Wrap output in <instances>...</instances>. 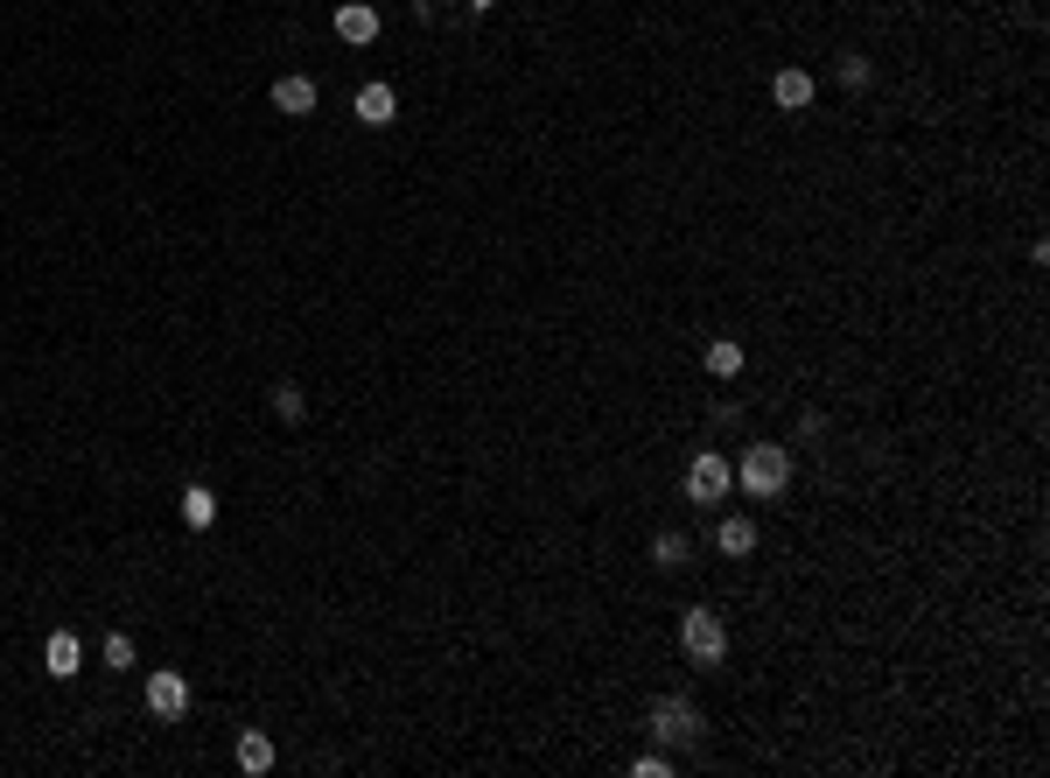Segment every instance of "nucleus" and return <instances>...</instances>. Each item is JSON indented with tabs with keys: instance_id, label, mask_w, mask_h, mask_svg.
Wrapping results in <instances>:
<instances>
[{
	"instance_id": "nucleus-1",
	"label": "nucleus",
	"mask_w": 1050,
	"mask_h": 778,
	"mask_svg": "<svg viewBox=\"0 0 1050 778\" xmlns=\"http://www.w3.org/2000/svg\"><path fill=\"white\" fill-rule=\"evenodd\" d=\"M736 484L750 491V498H785V484H792V449H785V442H750V449H742V463H736Z\"/></svg>"
},
{
	"instance_id": "nucleus-2",
	"label": "nucleus",
	"mask_w": 1050,
	"mask_h": 778,
	"mask_svg": "<svg viewBox=\"0 0 1050 778\" xmlns=\"http://www.w3.org/2000/svg\"><path fill=\"white\" fill-rule=\"evenodd\" d=\"M644 730H652L665 750H686V744H700V730H708V723H700V709L686 694H659L652 709H644Z\"/></svg>"
},
{
	"instance_id": "nucleus-3",
	"label": "nucleus",
	"mask_w": 1050,
	"mask_h": 778,
	"mask_svg": "<svg viewBox=\"0 0 1050 778\" xmlns=\"http://www.w3.org/2000/svg\"><path fill=\"white\" fill-rule=\"evenodd\" d=\"M679 653L694 659V667H721V659H729V624H721L708 603H694V611L679 617Z\"/></svg>"
},
{
	"instance_id": "nucleus-4",
	"label": "nucleus",
	"mask_w": 1050,
	"mask_h": 778,
	"mask_svg": "<svg viewBox=\"0 0 1050 778\" xmlns=\"http://www.w3.org/2000/svg\"><path fill=\"white\" fill-rule=\"evenodd\" d=\"M729 484H736V470H729L721 449H700V457L686 463V498H694V505H721V498H729Z\"/></svg>"
},
{
	"instance_id": "nucleus-5",
	"label": "nucleus",
	"mask_w": 1050,
	"mask_h": 778,
	"mask_svg": "<svg viewBox=\"0 0 1050 778\" xmlns=\"http://www.w3.org/2000/svg\"><path fill=\"white\" fill-rule=\"evenodd\" d=\"M147 715H162V723H183L189 715V680L183 673H147Z\"/></svg>"
},
{
	"instance_id": "nucleus-6",
	"label": "nucleus",
	"mask_w": 1050,
	"mask_h": 778,
	"mask_svg": "<svg viewBox=\"0 0 1050 778\" xmlns=\"http://www.w3.org/2000/svg\"><path fill=\"white\" fill-rule=\"evenodd\" d=\"M715 555L721 561L756 555V519H750V512H721V519H715Z\"/></svg>"
},
{
	"instance_id": "nucleus-7",
	"label": "nucleus",
	"mask_w": 1050,
	"mask_h": 778,
	"mask_svg": "<svg viewBox=\"0 0 1050 778\" xmlns=\"http://www.w3.org/2000/svg\"><path fill=\"white\" fill-rule=\"evenodd\" d=\"M351 112H357V120H365V127H393V120H399V91H393L386 78H372V85H357Z\"/></svg>"
},
{
	"instance_id": "nucleus-8",
	"label": "nucleus",
	"mask_w": 1050,
	"mask_h": 778,
	"mask_svg": "<svg viewBox=\"0 0 1050 778\" xmlns=\"http://www.w3.org/2000/svg\"><path fill=\"white\" fill-rule=\"evenodd\" d=\"M336 43H351V50L378 43V8H372V0H343V8H336Z\"/></svg>"
},
{
	"instance_id": "nucleus-9",
	"label": "nucleus",
	"mask_w": 1050,
	"mask_h": 778,
	"mask_svg": "<svg viewBox=\"0 0 1050 778\" xmlns=\"http://www.w3.org/2000/svg\"><path fill=\"white\" fill-rule=\"evenodd\" d=\"M316 78H301V70H288V78H274V112H288V120H309L316 112Z\"/></svg>"
},
{
	"instance_id": "nucleus-10",
	"label": "nucleus",
	"mask_w": 1050,
	"mask_h": 778,
	"mask_svg": "<svg viewBox=\"0 0 1050 778\" xmlns=\"http://www.w3.org/2000/svg\"><path fill=\"white\" fill-rule=\"evenodd\" d=\"M43 667H49L56 680H78V667H85V638H78V632H49V638H43Z\"/></svg>"
},
{
	"instance_id": "nucleus-11",
	"label": "nucleus",
	"mask_w": 1050,
	"mask_h": 778,
	"mask_svg": "<svg viewBox=\"0 0 1050 778\" xmlns=\"http://www.w3.org/2000/svg\"><path fill=\"white\" fill-rule=\"evenodd\" d=\"M813 91H819V85H813V70H798V64H792V70H777V78H771V106H777V112H806V106H813Z\"/></svg>"
},
{
	"instance_id": "nucleus-12",
	"label": "nucleus",
	"mask_w": 1050,
	"mask_h": 778,
	"mask_svg": "<svg viewBox=\"0 0 1050 778\" xmlns=\"http://www.w3.org/2000/svg\"><path fill=\"white\" fill-rule=\"evenodd\" d=\"M176 512H183V526H189V534H210V526H218V491H210V484H183Z\"/></svg>"
},
{
	"instance_id": "nucleus-13",
	"label": "nucleus",
	"mask_w": 1050,
	"mask_h": 778,
	"mask_svg": "<svg viewBox=\"0 0 1050 778\" xmlns=\"http://www.w3.org/2000/svg\"><path fill=\"white\" fill-rule=\"evenodd\" d=\"M686 561H694V540H686V534H652V568H665V576H679Z\"/></svg>"
},
{
	"instance_id": "nucleus-14",
	"label": "nucleus",
	"mask_w": 1050,
	"mask_h": 778,
	"mask_svg": "<svg viewBox=\"0 0 1050 778\" xmlns=\"http://www.w3.org/2000/svg\"><path fill=\"white\" fill-rule=\"evenodd\" d=\"M239 771H253V778L274 771V736H266V730H245L239 736Z\"/></svg>"
},
{
	"instance_id": "nucleus-15",
	"label": "nucleus",
	"mask_w": 1050,
	"mask_h": 778,
	"mask_svg": "<svg viewBox=\"0 0 1050 778\" xmlns=\"http://www.w3.org/2000/svg\"><path fill=\"white\" fill-rule=\"evenodd\" d=\"M700 365H708L715 379H736L742 365H750V351H742L736 337H715V344H708V358H700Z\"/></svg>"
},
{
	"instance_id": "nucleus-16",
	"label": "nucleus",
	"mask_w": 1050,
	"mask_h": 778,
	"mask_svg": "<svg viewBox=\"0 0 1050 778\" xmlns=\"http://www.w3.org/2000/svg\"><path fill=\"white\" fill-rule=\"evenodd\" d=\"M266 407H274V421H288V428H295V421H301V414H309V393H301V386H295V379H280V386H274V393H266Z\"/></svg>"
},
{
	"instance_id": "nucleus-17",
	"label": "nucleus",
	"mask_w": 1050,
	"mask_h": 778,
	"mask_svg": "<svg viewBox=\"0 0 1050 778\" xmlns=\"http://www.w3.org/2000/svg\"><path fill=\"white\" fill-rule=\"evenodd\" d=\"M869 78H875V64H869L862 50H848V56H840V85H848V91H869Z\"/></svg>"
},
{
	"instance_id": "nucleus-18",
	"label": "nucleus",
	"mask_w": 1050,
	"mask_h": 778,
	"mask_svg": "<svg viewBox=\"0 0 1050 778\" xmlns=\"http://www.w3.org/2000/svg\"><path fill=\"white\" fill-rule=\"evenodd\" d=\"M106 667H112V673L133 667V638H126V632H106Z\"/></svg>"
},
{
	"instance_id": "nucleus-19",
	"label": "nucleus",
	"mask_w": 1050,
	"mask_h": 778,
	"mask_svg": "<svg viewBox=\"0 0 1050 778\" xmlns=\"http://www.w3.org/2000/svg\"><path fill=\"white\" fill-rule=\"evenodd\" d=\"M630 771H638V778H665V771H673V750H652V757H638Z\"/></svg>"
},
{
	"instance_id": "nucleus-20",
	"label": "nucleus",
	"mask_w": 1050,
	"mask_h": 778,
	"mask_svg": "<svg viewBox=\"0 0 1050 778\" xmlns=\"http://www.w3.org/2000/svg\"><path fill=\"white\" fill-rule=\"evenodd\" d=\"M827 435V414H798V442H819Z\"/></svg>"
},
{
	"instance_id": "nucleus-21",
	"label": "nucleus",
	"mask_w": 1050,
	"mask_h": 778,
	"mask_svg": "<svg viewBox=\"0 0 1050 778\" xmlns=\"http://www.w3.org/2000/svg\"><path fill=\"white\" fill-rule=\"evenodd\" d=\"M463 8H469V14H490V8H498V0H463Z\"/></svg>"
}]
</instances>
